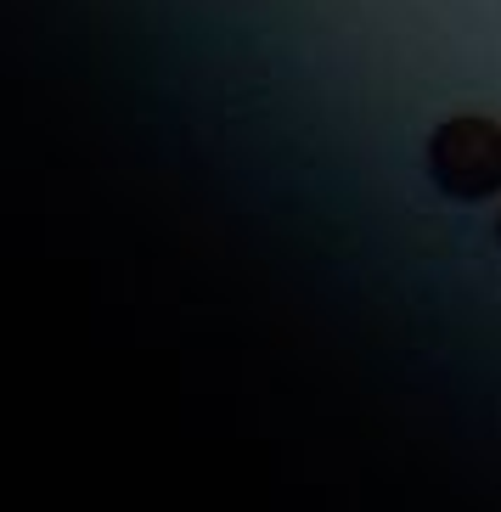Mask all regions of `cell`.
I'll use <instances>...</instances> for the list:
<instances>
[{"label": "cell", "instance_id": "obj_1", "mask_svg": "<svg viewBox=\"0 0 501 512\" xmlns=\"http://www.w3.org/2000/svg\"><path fill=\"white\" fill-rule=\"evenodd\" d=\"M428 175L456 203H485L501 192V124L490 119H445L428 136Z\"/></svg>", "mask_w": 501, "mask_h": 512}, {"label": "cell", "instance_id": "obj_2", "mask_svg": "<svg viewBox=\"0 0 501 512\" xmlns=\"http://www.w3.org/2000/svg\"><path fill=\"white\" fill-rule=\"evenodd\" d=\"M496 237H501V220H496Z\"/></svg>", "mask_w": 501, "mask_h": 512}]
</instances>
